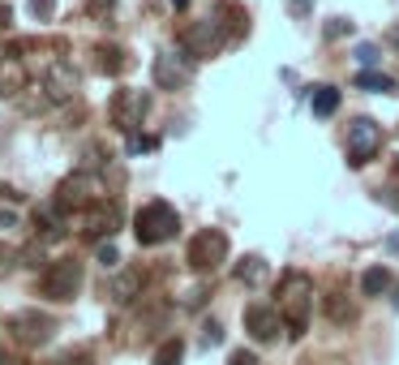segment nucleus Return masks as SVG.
Returning a JSON list of instances; mask_svg holds the SVG:
<instances>
[{"mask_svg": "<svg viewBox=\"0 0 399 365\" xmlns=\"http://www.w3.org/2000/svg\"><path fill=\"white\" fill-rule=\"evenodd\" d=\"M279 301H284V327L292 339H301L309 331V309H314V284L309 275H284L279 279Z\"/></svg>", "mask_w": 399, "mask_h": 365, "instance_id": "1", "label": "nucleus"}, {"mask_svg": "<svg viewBox=\"0 0 399 365\" xmlns=\"http://www.w3.org/2000/svg\"><path fill=\"white\" fill-rule=\"evenodd\" d=\"M177 232H181V219H177V211H172L168 202H146L133 215V236L142 241V245H163V241H172Z\"/></svg>", "mask_w": 399, "mask_h": 365, "instance_id": "2", "label": "nucleus"}, {"mask_svg": "<svg viewBox=\"0 0 399 365\" xmlns=\"http://www.w3.org/2000/svg\"><path fill=\"white\" fill-rule=\"evenodd\" d=\"M185 262H189V271H215V266L228 262V232H219V228H202V232H193L189 241V250H185Z\"/></svg>", "mask_w": 399, "mask_h": 365, "instance_id": "3", "label": "nucleus"}, {"mask_svg": "<svg viewBox=\"0 0 399 365\" xmlns=\"http://www.w3.org/2000/svg\"><path fill=\"white\" fill-rule=\"evenodd\" d=\"M82 262L78 258H60V262H52L43 271V279H39V288H43V297H52V301H73L82 292Z\"/></svg>", "mask_w": 399, "mask_h": 365, "instance_id": "4", "label": "nucleus"}, {"mask_svg": "<svg viewBox=\"0 0 399 365\" xmlns=\"http://www.w3.org/2000/svg\"><path fill=\"white\" fill-rule=\"evenodd\" d=\"M378 151H382V125H378V120H369V116L352 120V129H348V163L365 168Z\"/></svg>", "mask_w": 399, "mask_h": 365, "instance_id": "5", "label": "nucleus"}, {"mask_svg": "<svg viewBox=\"0 0 399 365\" xmlns=\"http://www.w3.org/2000/svg\"><path fill=\"white\" fill-rule=\"evenodd\" d=\"M9 331H13V339H22V348H43V344H52V339H56V323L47 318V314H39V309L13 314Z\"/></svg>", "mask_w": 399, "mask_h": 365, "instance_id": "6", "label": "nucleus"}, {"mask_svg": "<svg viewBox=\"0 0 399 365\" xmlns=\"http://www.w3.org/2000/svg\"><path fill=\"white\" fill-rule=\"evenodd\" d=\"M56 206H60V211H90V206H95V185H90V177H86V172L65 177L60 189H56Z\"/></svg>", "mask_w": 399, "mask_h": 365, "instance_id": "7", "label": "nucleus"}, {"mask_svg": "<svg viewBox=\"0 0 399 365\" xmlns=\"http://www.w3.org/2000/svg\"><path fill=\"white\" fill-rule=\"evenodd\" d=\"M245 331L262 339V344H270L279 331H284V318H279V309H270V305H249L245 309Z\"/></svg>", "mask_w": 399, "mask_h": 365, "instance_id": "8", "label": "nucleus"}, {"mask_svg": "<svg viewBox=\"0 0 399 365\" xmlns=\"http://www.w3.org/2000/svg\"><path fill=\"white\" fill-rule=\"evenodd\" d=\"M155 82H159V90H181V86L189 82V56H181V52H159V60H155Z\"/></svg>", "mask_w": 399, "mask_h": 365, "instance_id": "9", "label": "nucleus"}, {"mask_svg": "<svg viewBox=\"0 0 399 365\" xmlns=\"http://www.w3.org/2000/svg\"><path fill=\"white\" fill-rule=\"evenodd\" d=\"M185 43H189V52H193V56H215L228 39H223L219 22L211 17V22H193V31H185Z\"/></svg>", "mask_w": 399, "mask_h": 365, "instance_id": "10", "label": "nucleus"}, {"mask_svg": "<svg viewBox=\"0 0 399 365\" xmlns=\"http://www.w3.org/2000/svg\"><path fill=\"white\" fill-rule=\"evenodd\" d=\"M146 95H138V90H124V95H116L112 99V120L120 129H138L142 125V116H146Z\"/></svg>", "mask_w": 399, "mask_h": 365, "instance_id": "11", "label": "nucleus"}, {"mask_svg": "<svg viewBox=\"0 0 399 365\" xmlns=\"http://www.w3.org/2000/svg\"><path fill=\"white\" fill-rule=\"evenodd\" d=\"M116 228H120V206L116 202H104V206L86 211V236H108Z\"/></svg>", "mask_w": 399, "mask_h": 365, "instance_id": "12", "label": "nucleus"}, {"mask_svg": "<svg viewBox=\"0 0 399 365\" xmlns=\"http://www.w3.org/2000/svg\"><path fill=\"white\" fill-rule=\"evenodd\" d=\"M31 224L39 228V236H43V241H52V236H65V211H60L56 202H52V206H35Z\"/></svg>", "mask_w": 399, "mask_h": 365, "instance_id": "13", "label": "nucleus"}, {"mask_svg": "<svg viewBox=\"0 0 399 365\" xmlns=\"http://www.w3.org/2000/svg\"><path fill=\"white\" fill-rule=\"evenodd\" d=\"M391 288H395V279H391L386 266H369V271L361 275V292H365V297H382V292H391Z\"/></svg>", "mask_w": 399, "mask_h": 365, "instance_id": "14", "label": "nucleus"}, {"mask_svg": "<svg viewBox=\"0 0 399 365\" xmlns=\"http://www.w3.org/2000/svg\"><path fill=\"white\" fill-rule=\"evenodd\" d=\"M339 112V90L335 86H314V116H335Z\"/></svg>", "mask_w": 399, "mask_h": 365, "instance_id": "15", "label": "nucleus"}, {"mask_svg": "<svg viewBox=\"0 0 399 365\" xmlns=\"http://www.w3.org/2000/svg\"><path fill=\"white\" fill-rule=\"evenodd\" d=\"M357 86L361 90H373V95H391L395 90V82L386 78V73H378V69H361L357 73Z\"/></svg>", "mask_w": 399, "mask_h": 365, "instance_id": "16", "label": "nucleus"}, {"mask_svg": "<svg viewBox=\"0 0 399 365\" xmlns=\"http://www.w3.org/2000/svg\"><path fill=\"white\" fill-rule=\"evenodd\" d=\"M327 318H331V323H352V318H357V305L335 292V297H327Z\"/></svg>", "mask_w": 399, "mask_h": 365, "instance_id": "17", "label": "nucleus"}, {"mask_svg": "<svg viewBox=\"0 0 399 365\" xmlns=\"http://www.w3.org/2000/svg\"><path fill=\"white\" fill-rule=\"evenodd\" d=\"M185 361V339H163L155 348V365H181Z\"/></svg>", "mask_w": 399, "mask_h": 365, "instance_id": "18", "label": "nucleus"}, {"mask_svg": "<svg viewBox=\"0 0 399 365\" xmlns=\"http://www.w3.org/2000/svg\"><path fill=\"white\" fill-rule=\"evenodd\" d=\"M236 275H241L245 284H258V279L266 275V262H262L258 254H249V258H241V266H236Z\"/></svg>", "mask_w": 399, "mask_h": 365, "instance_id": "19", "label": "nucleus"}, {"mask_svg": "<svg viewBox=\"0 0 399 365\" xmlns=\"http://www.w3.org/2000/svg\"><path fill=\"white\" fill-rule=\"evenodd\" d=\"M112 292H116L120 301H138V292H142V275H138V271H129L124 279H116V288H112Z\"/></svg>", "mask_w": 399, "mask_h": 365, "instance_id": "20", "label": "nucleus"}, {"mask_svg": "<svg viewBox=\"0 0 399 365\" xmlns=\"http://www.w3.org/2000/svg\"><path fill=\"white\" fill-rule=\"evenodd\" d=\"M99 56H104V60H99V69H104V73H116V69L124 65V52H120V47H99Z\"/></svg>", "mask_w": 399, "mask_h": 365, "instance_id": "21", "label": "nucleus"}, {"mask_svg": "<svg viewBox=\"0 0 399 365\" xmlns=\"http://www.w3.org/2000/svg\"><path fill=\"white\" fill-rule=\"evenodd\" d=\"M357 60H361V69H373V65L382 60V52H378V43H361V47H357Z\"/></svg>", "mask_w": 399, "mask_h": 365, "instance_id": "22", "label": "nucleus"}, {"mask_svg": "<svg viewBox=\"0 0 399 365\" xmlns=\"http://www.w3.org/2000/svg\"><path fill=\"white\" fill-rule=\"evenodd\" d=\"M52 365H95V361H90V352H86V348H69V352H65V357H56Z\"/></svg>", "mask_w": 399, "mask_h": 365, "instance_id": "23", "label": "nucleus"}, {"mask_svg": "<svg viewBox=\"0 0 399 365\" xmlns=\"http://www.w3.org/2000/svg\"><path fill=\"white\" fill-rule=\"evenodd\" d=\"M31 13H35L39 22H47V17L56 13V0H31Z\"/></svg>", "mask_w": 399, "mask_h": 365, "instance_id": "24", "label": "nucleus"}, {"mask_svg": "<svg viewBox=\"0 0 399 365\" xmlns=\"http://www.w3.org/2000/svg\"><path fill=\"white\" fill-rule=\"evenodd\" d=\"M339 35H352V22H348V17L327 22V39H339Z\"/></svg>", "mask_w": 399, "mask_h": 365, "instance_id": "25", "label": "nucleus"}, {"mask_svg": "<svg viewBox=\"0 0 399 365\" xmlns=\"http://www.w3.org/2000/svg\"><path fill=\"white\" fill-rule=\"evenodd\" d=\"M17 262H22V266H43V250H39V245L22 250V254H17Z\"/></svg>", "mask_w": 399, "mask_h": 365, "instance_id": "26", "label": "nucleus"}, {"mask_svg": "<svg viewBox=\"0 0 399 365\" xmlns=\"http://www.w3.org/2000/svg\"><path fill=\"white\" fill-rule=\"evenodd\" d=\"M13 266H17V254H13V250H5V245H0V275H9Z\"/></svg>", "mask_w": 399, "mask_h": 365, "instance_id": "27", "label": "nucleus"}, {"mask_svg": "<svg viewBox=\"0 0 399 365\" xmlns=\"http://www.w3.org/2000/svg\"><path fill=\"white\" fill-rule=\"evenodd\" d=\"M219 344V323H206L202 327V348H215Z\"/></svg>", "mask_w": 399, "mask_h": 365, "instance_id": "28", "label": "nucleus"}, {"mask_svg": "<svg viewBox=\"0 0 399 365\" xmlns=\"http://www.w3.org/2000/svg\"><path fill=\"white\" fill-rule=\"evenodd\" d=\"M228 365H258V357L249 352V348H241V352H232V357H228Z\"/></svg>", "mask_w": 399, "mask_h": 365, "instance_id": "29", "label": "nucleus"}, {"mask_svg": "<svg viewBox=\"0 0 399 365\" xmlns=\"http://www.w3.org/2000/svg\"><path fill=\"white\" fill-rule=\"evenodd\" d=\"M99 262H104V266H116L120 258H116V250L108 245V241H104V245H99Z\"/></svg>", "mask_w": 399, "mask_h": 365, "instance_id": "30", "label": "nucleus"}, {"mask_svg": "<svg viewBox=\"0 0 399 365\" xmlns=\"http://www.w3.org/2000/svg\"><path fill=\"white\" fill-rule=\"evenodd\" d=\"M159 138H133V151H155Z\"/></svg>", "mask_w": 399, "mask_h": 365, "instance_id": "31", "label": "nucleus"}, {"mask_svg": "<svg viewBox=\"0 0 399 365\" xmlns=\"http://www.w3.org/2000/svg\"><path fill=\"white\" fill-rule=\"evenodd\" d=\"M9 22H13V9H9V5H0V31H5Z\"/></svg>", "mask_w": 399, "mask_h": 365, "instance_id": "32", "label": "nucleus"}, {"mask_svg": "<svg viewBox=\"0 0 399 365\" xmlns=\"http://www.w3.org/2000/svg\"><path fill=\"white\" fill-rule=\"evenodd\" d=\"M0 365H22V361H17V357L9 352V348H0Z\"/></svg>", "mask_w": 399, "mask_h": 365, "instance_id": "33", "label": "nucleus"}, {"mask_svg": "<svg viewBox=\"0 0 399 365\" xmlns=\"http://www.w3.org/2000/svg\"><path fill=\"white\" fill-rule=\"evenodd\" d=\"M0 198H5V202H17V198H22V193H13L9 185H0Z\"/></svg>", "mask_w": 399, "mask_h": 365, "instance_id": "34", "label": "nucleus"}, {"mask_svg": "<svg viewBox=\"0 0 399 365\" xmlns=\"http://www.w3.org/2000/svg\"><path fill=\"white\" fill-rule=\"evenodd\" d=\"M309 5L314 0H292V13H309Z\"/></svg>", "mask_w": 399, "mask_h": 365, "instance_id": "35", "label": "nucleus"}, {"mask_svg": "<svg viewBox=\"0 0 399 365\" xmlns=\"http://www.w3.org/2000/svg\"><path fill=\"white\" fill-rule=\"evenodd\" d=\"M172 5H177V9H185V5H189V0H172Z\"/></svg>", "mask_w": 399, "mask_h": 365, "instance_id": "36", "label": "nucleus"}, {"mask_svg": "<svg viewBox=\"0 0 399 365\" xmlns=\"http://www.w3.org/2000/svg\"><path fill=\"white\" fill-rule=\"evenodd\" d=\"M395 309H399V284H395Z\"/></svg>", "mask_w": 399, "mask_h": 365, "instance_id": "37", "label": "nucleus"}]
</instances>
